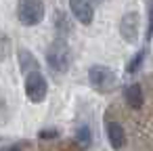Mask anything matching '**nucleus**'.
<instances>
[{
  "mask_svg": "<svg viewBox=\"0 0 153 151\" xmlns=\"http://www.w3.org/2000/svg\"><path fill=\"white\" fill-rule=\"evenodd\" d=\"M46 63L53 71L57 74H65L71 65V48L63 38H57L48 44L46 48Z\"/></svg>",
  "mask_w": 153,
  "mask_h": 151,
  "instance_id": "obj_1",
  "label": "nucleus"
},
{
  "mask_svg": "<svg viewBox=\"0 0 153 151\" xmlns=\"http://www.w3.org/2000/svg\"><path fill=\"white\" fill-rule=\"evenodd\" d=\"M88 82L101 94H109V92L117 90V86H120V80H117L115 71L107 65H92L88 69Z\"/></svg>",
  "mask_w": 153,
  "mask_h": 151,
  "instance_id": "obj_2",
  "label": "nucleus"
},
{
  "mask_svg": "<svg viewBox=\"0 0 153 151\" xmlns=\"http://www.w3.org/2000/svg\"><path fill=\"white\" fill-rule=\"evenodd\" d=\"M44 2L42 0H19L17 2V19L21 25L34 28L38 23H42L44 19Z\"/></svg>",
  "mask_w": 153,
  "mask_h": 151,
  "instance_id": "obj_3",
  "label": "nucleus"
},
{
  "mask_svg": "<svg viewBox=\"0 0 153 151\" xmlns=\"http://www.w3.org/2000/svg\"><path fill=\"white\" fill-rule=\"evenodd\" d=\"M48 92V82L40 69H32L25 76V94L32 103H42Z\"/></svg>",
  "mask_w": 153,
  "mask_h": 151,
  "instance_id": "obj_4",
  "label": "nucleus"
},
{
  "mask_svg": "<svg viewBox=\"0 0 153 151\" xmlns=\"http://www.w3.org/2000/svg\"><path fill=\"white\" fill-rule=\"evenodd\" d=\"M138 19H140V17H138L136 11L126 13V15H122V19H120V34H122V38H124L128 44H136V42H138V25H140Z\"/></svg>",
  "mask_w": 153,
  "mask_h": 151,
  "instance_id": "obj_5",
  "label": "nucleus"
},
{
  "mask_svg": "<svg viewBox=\"0 0 153 151\" xmlns=\"http://www.w3.org/2000/svg\"><path fill=\"white\" fill-rule=\"evenodd\" d=\"M69 9H71V15L82 25H90L92 23V19H94L92 0H69Z\"/></svg>",
  "mask_w": 153,
  "mask_h": 151,
  "instance_id": "obj_6",
  "label": "nucleus"
},
{
  "mask_svg": "<svg viewBox=\"0 0 153 151\" xmlns=\"http://www.w3.org/2000/svg\"><path fill=\"white\" fill-rule=\"evenodd\" d=\"M107 136H109V143L115 151H120L124 145H126V132L122 128V124L117 122H109L107 124Z\"/></svg>",
  "mask_w": 153,
  "mask_h": 151,
  "instance_id": "obj_7",
  "label": "nucleus"
},
{
  "mask_svg": "<svg viewBox=\"0 0 153 151\" xmlns=\"http://www.w3.org/2000/svg\"><path fill=\"white\" fill-rule=\"evenodd\" d=\"M124 97H126V103H128L132 109H138V107L143 105V101H145V94H143L140 84H130V86H126Z\"/></svg>",
  "mask_w": 153,
  "mask_h": 151,
  "instance_id": "obj_8",
  "label": "nucleus"
},
{
  "mask_svg": "<svg viewBox=\"0 0 153 151\" xmlns=\"http://www.w3.org/2000/svg\"><path fill=\"white\" fill-rule=\"evenodd\" d=\"M17 57H19V67H21L25 74L32 71V69H40V67H38V61L34 59V55H32L27 48H21Z\"/></svg>",
  "mask_w": 153,
  "mask_h": 151,
  "instance_id": "obj_9",
  "label": "nucleus"
},
{
  "mask_svg": "<svg viewBox=\"0 0 153 151\" xmlns=\"http://www.w3.org/2000/svg\"><path fill=\"white\" fill-rule=\"evenodd\" d=\"M76 143L80 149H88L92 145V130L88 126H80L78 132H76Z\"/></svg>",
  "mask_w": 153,
  "mask_h": 151,
  "instance_id": "obj_10",
  "label": "nucleus"
},
{
  "mask_svg": "<svg viewBox=\"0 0 153 151\" xmlns=\"http://www.w3.org/2000/svg\"><path fill=\"white\" fill-rule=\"evenodd\" d=\"M145 53H147V51H138V53L132 57V61H130V63H128V67H126V69H128V74H136V71H138V67H140V65H143V61H145Z\"/></svg>",
  "mask_w": 153,
  "mask_h": 151,
  "instance_id": "obj_11",
  "label": "nucleus"
},
{
  "mask_svg": "<svg viewBox=\"0 0 153 151\" xmlns=\"http://www.w3.org/2000/svg\"><path fill=\"white\" fill-rule=\"evenodd\" d=\"M11 53V40L7 36H0V61H4Z\"/></svg>",
  "mask_w": 153,
  "mask_h": 151,
  "instance_id": "obj_12",
  "label": "nucleus"
},
{
  "mask_svg": "<svg viewBox=\"0 0 153 151\" xmlns=\"http://www.w3.org/2000/svg\"><path fill=\"white\" fill-rule=\"evenodd\" d=\"M57 25H59L63 32H69V30H71L69 23H67V17H65L63 13H57Z\"/></svg>",
  "mask_w": 153,
  "mask_h": 151,
  "instance_id": "obj_13",
  "label": "nucleus"
},
{
  "mask_svg": "<svg viewBox=\"0 0 153 151\" xmlns=\"http://www.w3.org/2000/svg\"><path fill=\"white\" fill-rule=\"evenodd\" d=\"M147 40H151L153 38V2H151V7H149V25H147V36H145Z\"/></svg>",
  "mask_w": 153,
  "mask_h": 151,
  "instance_id": "obj_14",
  "label": "nucleus"
},
{
  "mask_svg": "<svg viewBox=\"0 0 153 151\" xmlns=\"http://www.w3.org/2000/svg\"><path fill=\"white\" fill-rule=\"evenodd\" d=\"M38 136L44 138V141H48V138H57V136H59V130H40Z\"/></svg>",
  "mask_w": 153,
  "mask_h": 151,
  "instance_id": "obj_15",
  "label": "nucleus"
},
{
  "mask_svg": "<svg viewBox=\"0 0 153 151\" xmlns=\"http://www.w3.org/2000/svg\"><path fill=\"white\" fill-rule=\"evenodd\" d=\"M9 151H21V149H19V147H11Z\"/></svg>",
  "mask_w": 153,
  "mask_h": 151,
  "instance_id": "obj_16",
  "label": "nucleus"
},
{
  "mask_svg": "<svg viewBox=\"0 0 153 151\" xmlns=\"http://www.w3.org/2000/svg\"><path fill=\"white\" fill-rule=\"evenodd\" d=\"M94 2H105V0H94Z\"/></svg>",
  "mask_w": 153,
  "mask_h": 151,
  "instance_id": "obj_17",
  "label": "nucleus"
}]
</instances>
